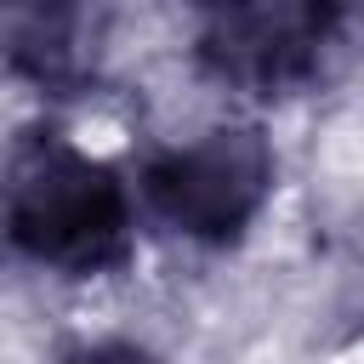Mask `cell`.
Segmentation results:
<instances>
[{"label":"cell","instance_id":"6da1fadb","mask_svg":"<svg viewBox=\"0 0 364 364\" xmlns=\"http://www.w3.org/2000/svg\"><path fill=\"white\" fill-rule=\"evenodd\" d=\"M6 233L28 262L68 279L114 273L131 256L125 182L68 136L28 131L6 165Z\"/></svg>","mask_w":364,"mask_h":364},{"label":"cell","instance_id":"7a4b0ae2","mask_svg":"<svg viewBox=\"0 0 364 364\" xmlns=\"http://www.w3.org/2000/svg\"><path fill=\"white\" fill-rule=\"evenodd\" d=\"M273 176L279 165L256 125H216L199 142L148 159L142 199L171 233L193 245H233L273 199Z\"/></svg>","mask_w":364,"mask_h":364},{"label":"cell","instance_id":"3957f363","mask_svg":"<svg viewBox=\"0 0 364 364\" xmlns=\"http://www.w3.org/2000/svg\"><path fill=\"white\" fill-rule=\"evenodd\" d=\"M102 28L108 0H0V46L46 91H74L97 74Z\"/></svg>","mask_w":364,"mask_h":364},{"label":"cell","instance_id":"277c9868","mask_svg":"<svg viewBox=\"0 0 364 364\" xmlns=\"http://www.w3.org/2000/svg\"><path fill=\"white\" fill-rule=\"evenodd\" d=\"M68 364H159V358L148 347H136V341H97L85 353H74Z\"/></svg>","mask_w":364,"mask_h":364},{"label":"cell","instance_id":"5b68a950","mask_svg":"<svg viewBox=\"0 0 364 364\" xmlns=\"http://www.w3.org/2000/svg\"><path fill=\"white\" fill-rule=\"evenodd\" d=\"M313 11L324 17L330 40H336V34H358V28H364V0H313Z\"/></svg>","mask_w":364,"mask_h":364},{"label":"cell","instance_id":"8992f818","mask_svg":"<svg viewBox=\"0 0 364 364\" xmlns=\"http://www.w3.org/2000/svg\"><path fill=\"white\" fill-rule=\"evenodd\" d=\"M188 6H199L205 17H222V11H233V6H245V0H188Z\"/></svg>","mask_w":364,"mask_h":364}]
</instances>
